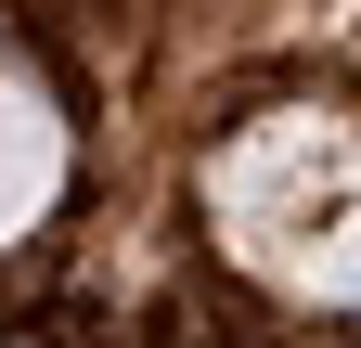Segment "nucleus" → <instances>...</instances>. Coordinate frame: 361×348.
<instances>
[{
  "label": "nucleus",
  "instance_id": "obj_2",
  "mask_svg": "<svg viewBox=\"0 0 361 348\" xmlns=\"http://www.w3.org/2000/svg\"><path fill=\"white\" fill-rule=\"evenodd\" d=\"M52 194H65V116H52V91H39V77L0 65V245H13Z\"/></svg>",
  "mask_w": 361,
  "mask_h": 348
},
{
  "label": "nucleus",
  "instance_id": "obj_1",
  "mask_svg": "<svg viewBox=\"0 0 361 348\" xmlns=\"http://www.w3.org/2000/svg\"><path fill=\"white\" fill-rule=\"evenodd\" d=\"M207 232L245 284L361 310V116L348 104H271L207 142Z\"/></svg>",
  "mask_w": 361,
  "mask_h": 348
}]
</instances>
